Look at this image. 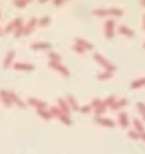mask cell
Returning <instances> with one entry per match:
<instances>
[{
	"instance_id": "cell-14",
	"label": "cell",
	"mask_w": 145,
	"mask_h": 154,
	"mask_svg": "<svg viewBox=\"0 0 145 154\" xmlns=\"http://www.w3.org/2000/svg\"><path fill=\"white\" fill-rule=\"evenodd\" d=\"M119 123H121V125L122 127H127L129 125V122H127V115L126 113H121L119 115Z\"/></svg>"
},
{
	"instance_id": "cell-7",
	"label": "cell",
	"mask_w": 145,
	"mask_h": 154,
	"mask_svg": "<svg viewBox=\"0 0 145 154\" xmlns=\"http://www.w3.org/2000/svg\"><path fill=\"white\" fill-rule=\"evenodd\" d=\"M36 23H37V19L36 18H32V19L27 22V25L25 27H23V35H27L30 32H32L33 29H34V26H36Z\"/></svg>"
},
{
	"instance_id": "cell-12",
	"label": "cell",
	"mask_w": 145,
	"mask_h": 154,
	"mask_svg": "<svg viewBox=\"0 0 145 154\" xmlns=\"http://www.w3.org/2000/svg\"><path fill=\"white\" fill-rule=\"evenodd\" d=\"M37 113H38V116H40V117H43L44 120H51V117H52V115H51V112L45 111V109H38V111H37Z\"/></svg>"
},
{
	"instance_id": "cell-10",
	"label": "cell",
	"mask_w": 145,
	"mask_h": 154,
	"mask_svg": "<svg viewBox=\"0 0 145 154\" xmlns=\"http://www.w3.org/2000/svg\"><path fill=\"white\" fill-rule=\"evenodd\" d=\"M50 67H52V68H55V70H58L59 72H62V74H63V75H66V76H69V75H70V74H69V71H67L64 67H62V66H59V64L56 63V61H51V63H50Z\"/></svg>"
},
{
	"instance_id": "cell-3",
	"label": "cell",
	"mask_w": 145,
	"mask_h": 154,
	"mask_svg": "<svg viewBox=\"0 0 145 154\" xmlns=\"http://www.w3.org/2000/svg\"><path fill=\"white\" fill-rule=\"evenodd\" d=\"M23 23V20L21 19V18H17V19H14L11 22V23H8L7 25V27H6V30H4V33H10V32H14L15 29H17L19 25H22Z\"/></svg>"
},
{
	"instance_id": "cell-13",
	"label": "cell",
	"mask_w": 145,
	"mask_h": 154,
	"mask_svg": "<svg viewBox=\"0 0 145 154\" xmlns=\"http://www.w3.org/2000/svg\"><path fill=\"white\" fill-rule=\"evenodd\" d=\"M51 45L50 44H47V42H38V44H33L32 45V49H48Z\"/></svg>"
},
{
	"instance_id": "cell-26",
	"label": "cell",
	"mask_w": 145,
	"mask_h": 154,
	"mask_svg": "<svg viewBox=\"0 0 145 154\" xmlns=\"http://www.w3.org/2000/svg\"><path fill=\"white\" fill-rule=\"evenodd\" d=\"M140 138H142V139L145 140V132H142V134H140Z\"/></svg>"
},
{
	"instance_id": "cell-29",
	"label": "cell",
	"mask_w": 145,
	"mask_h": 154,
	"mask_svg": "<svg viewBox=\"0 0 145 154\" xmlns=\"http://www.w3.org/2000/svg\"><path fill=\"white\" fill-rule=\"evenodd\" d=\"M38 2H40V3H44V2H47V0H38Z\"/></svg>"
},
{
	"instance_id": "cell-19",
	"label": "cell",
	"mask_w": 145,
	"mask_h": 154,
	"mask_svg": "<svg viewBox=\"0 0 145 154\" xmlns=\"http://www.w3.org/2000/svg\"><path fill=\"white\" fill-rule=\"evenodd\" d=\"M14 3H15V7H18V8H25L27 6V3H25L22 0H15Z\"/></svg>"
},
{
	"instance_id": "cell-21",
	"label": "cell",
	"mask_w": 145,
	"mask_h": 154,
	"mask_svg": "<svg viewBox=\"0 0 145 154\" xmlns=\"http://www.w3.org/2000/svg\"><path fill=\"white\" fill-rule=\"evenodd\" d=\"M90 108H92V106H89V105H85V106L79 108V111H81V113H89V112H90Z\"/></svg>"
},
{
	"instance_id": "cell-17",
	"label": "cell",
	"mask_w": 145,
	"mask_h": 154,
	"mask_svg": "<svg viewBox=\"0 0 145 154\" xmlns=\"http://www.w3.org/2000/svg\"><path fill=\"white\" fill-rule=\"evenodd\" d=\"M23 23L22 25H19V26L17 27V29H15V38H19L21 35H23Z\"/></svg>"
},
{
	"instance_id": "cell-18",
	"label": "cell",
	"mask_w": 145,
	"mask_h": 154,
	"mask_svg": "<svg viewBox=\"0 0 145 154\" xmlns=\"http://www.w3.org/2000/svg\"><path fill=\"white\" fill-rule=\"evenodd\" d=\"M59 120H62V122H63L66 125H71V120H70V117L67 116V115H60Z\"/></svg>"
},
{
	"instance_id": "cell-1",
	"label": "cell",
	"mask_w": 145,
	"mask_h": 154,
	"mask_svg": "<svg viewBox=\"0 0 145 154\" xmlns=\"http://www.w3.org/2000/svg\"><path fill=\"white\" fill-rule=\"evenodd\" d=\"M0 100H2V102L4 104L6 108L12 106V101H11V97H10V94H8V90H4V89L0 90Z\"/></svg>"
},
{
	"instance_id": "cell-28",
	"label": "cell",
	"mask_w": 145,
	"mask_h": 154,
	"mask_svg": "<svg viewBox=\"0 0 145 154\" xmlns=\"http://www.w3.org/2000/svg\"><path fill=\"white\" fill-rule=\"evenodd\" d=\"M22 2H25V3H30L32 0H22Z\"/></svg>"
},
{
	"instance_id": "cell-9",
	"label": "cell",
	"mask_w": 145,
	"mask_h": 154,
	"mask_svg": "<svg viewBox=\"0 0 145 154\" xmlns=\"http://www.w3.org/2000/svg\"><path fill=\"white\" fill-rule=\"evenodd\" d=\"M95 122L97 123V124H100V125H104V127H114V125H115L112 120H110V119H103V117H96Z\"/></svg>"
},
{
	"instance_id": "cell-23",
	"label": "cell",
	"mask_w": 145,
	"mask_h": 154,
	"mask_svg": "<svg viewBox=\"0 0 145 154\" xmlns=\"http://www.w3.org/2000/svg\"><path fill=\"white\" fill-rule=\"evenodd\" d=\"M50 57H51V60H55V61L60 60V57H59L58 53H50Z\"/></svg>"
},
{
	"instance_id": "cell-5",
	"label": "cell",
	"mask_w": 145,
	"mask_h": 154,
	"mask_svg": "<svg viewBox=\"0 0 145 154\" xmlns=\"http://www.w3.org/2000/svg\"><path fill=\"white\" fill-rule=\"evenodd\" d=\"M27 104L36 106V108H37V111H38V109H45V108H47L45 102L40 101V100H37V98H29V100H27Z\"/></svg>"
},
{
	"instance_id": "cell-8",
	"label": "cell",
	"mask_w": 145,
	"mask_h": 154,
	"mask_svg": "<svg viewBox=\"0 0 145 154\" xmlns=\"http://www.w3.org/2000/svg\"><path fill=\"white\" fill-rule=\"evenodd\" d=\"M59 109L62 111V113L63 115H67V116H69L70 106H69V104H67V101H64L63 98H59Z\"/></svg>"
},
{
	"instance_id": "cell-24",
	"label": "cell",
	"mask_w": 145,
	"mask_h": 154,
	"mask_svg": "<svg viewBox=\"0 0 145 154\" xmlns=\"http://www.w3.org/2000/svg\"><path fill=\"white\" fill-rule=\"evenodd\" d=\"M48 22H50V18L48 17H45V18H43V19L40 20V26H45L47 23H48Z\"/></svg>"
},
{
	"instance_id": "cell-15",
	"label": "cell",
	"mask_w": 145,
	"mask_h": 154,
	"mask_svg": "<svg viewBox=\"0 0 145 154\" xmlns=\"http://www.w3.org/2000/svg\"><path fill=\"white\" fill-rule=\"evenodd\" d=\"M127 104V101H126V100H121V101H118V102H114V105L111 108H112V109H119V108H122V106H125V105Z\"/></svg>"
},
{
	"instance_id": "cell-16",
	"label": "cell",
	"mask_w": 145,
	"mask_h": 154,
	"mask_svg": "<svg viewBox=\"0 0 145 154\" xmlns=\"http://www.w3.org/2000/svg\"><path fill=\"white\" fill-rule=\"evenodd\" d=\"M51 115H52V116H55V117H58V119H59V117H60V115H63V113H62V111H60V109H59V108H56V106H52V108H51Z\"/></svg>"
},
{
	"instance_id": "cell-20",
	"label": "cell",
	"mask_w": 145,
	"mask_h": 154,
	"mask_svg": "<svg viewBox=\"0 0 145 154\" xmlns=\"http://www.w3.org/2000/svg\"><path fill=\"white\" fill-rule=\"evenodd\" d=\"M129 137H130L131 139H140V134L137 131H129Z\"/></svg>"
},
{
	"instance_id": "cell-4",
	"label": "cell",
	"mask_w": 145,
	"mask_h": 154,
	"mask_svg": "<svg viewBox=\"0 0 145 154\" xmlns=\"http://www.w3.org/2000/svg\"><path fill=\"white\" fill-rule=\"evenodd\" d=\"M14 67L17 71H33L34 70L33 64H26V63H15Z\"/></svg>"
},
{
	"instance_id": "cell-25",
	"label": "cell",
	"mask_w": 145,
	"mask_h": 154,
	"mask_svg": "<svg viewBox=\"0 0 145 154\" xmlns=\"http://www.w3.org/2000/svg\"><path fill=\"white\" fill-rule=\"evenodd\" d=\"M138 109H140L141 115L144 116V119H145V106H144V104H138Z\"/></svg>"
},
{
	"instance_id": "cell-11",
	"label": "cell",
	"mask_w": 145,
	"mask_h": 154,
	"mask_svg": "<svg viewBox=\"0 0 145 154\" xmlns=\"http://www.w3.org/2000/svg\"><path fill=\"white\" fill-rule=\"evenodd\" d=\"M67 104H69L70 108L76 109V111H78V109H79V106H78V104H77L76 98H74L72 96H67Z\"/></svg>"
},
{
	"instance_id": "cell-2",
	"label": "cell",
	"mask_w": 145,
	"mask_h": 154,
	"mask_svg": "<svg viewBox=\"0 0 145 154\" xmlns=\"http://www.w3.org/2000/svg\"><path fill=\"white\" fill-rule=\"evenodd\" d=\"M8 94H10V97H11V101H12V104H15L17 106H19V108H26V104L22 101V100L18 97V94L17 93H14V91H11V90H8Z\"/></svg>"
},
{
	"instance_id": "cell-27",
	"label": "cell",
	"mask_w": 145,
	"mask_h": 154,
	"mask_svg": "<svg viewBox=\"0 0 145 154\" xmlns=\"http://www.w3.org/2000/svg\"><path fill=\"white\" fill-rule=\"evenodd\" d=\"M3 34H4V32L2 29H0V37H3Z\"/></svg>"
},
{
	"instance_id": "cell-22",
	"label": "cell",
	"mask_w": 145,
	"mask_h": 154,
	"mask_svg": "<svg viewBox=\"0 0 145 154\" xmlns=\"http://www.w3.org/2000/svg\"><path fill=\"white\" fill-rule=\"evenodd\" d=\"M102 104H103V102L100 101V100H97V98H96V100H93V102H92V106L96 109V108H99Z\"/></svg>"
},
{
	"instance_id": "cell-30",
	"label": "cell",
	"mask_w": 145,
	"mask_h": 154,
	"mask_svg": "<svg viewBox=\"0 0 145 154\" xmlns=\"http://www.w3.org/2000/svg\"><path fill=\"white\" fill-rule=\"evenodd\" d=\"M0 18H2V14H0Z\"/></svg>"
},
{
	"instance_id": "cell-6",
	"label": "cell",
	"mask_w": 145,
	"mask_h": 154,
	"mask_svg": "<svg viewBox=\"0 0 145 154\" xmlns=\"http://www.w3.org/2000/svg\"><path fill=\"white\" fill-rule=\"evenodd\" d=\"M14 57H15V51H14V49L8 51V52H7V55H6V59H4L3 67H4V68H8L10 64H11L12 60H14Z\"/></svg>"
}]
</instances>
